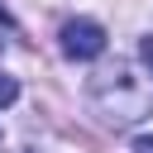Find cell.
Returning a JSON list of instances; mask_svg holds the SVG:
<instances>
[{"mask_svg": "<svg viewBox=\"0 0 153 153\" xmlns=\"http://www.w3.org/2000/svg\"><path fill=\"white\" fill-rule=\"evenodd\" d=\"M14 96H19V81H14V76H5V72H0V105H10V100H14Z\"/></svg>", "mask_w": 153, "mask_h": 153, "instance_id": "cell-4", "label": "cell"}, {"mask_svg": "<svg viewBox=\"0 0 153 153\" xmlns=\"http://www.w3.org/2000/svg\"><path fill=\"white\" fill-rule=\"evenodd\" d=\"M0 24H10V14H5V5H0Z\"/></svg>", "mask_w": 153, "mask_h": 153, "instance_id": "cell-6", "label": "cell"}, {"mask_svg": "<svg viewBox=\"0 0 153 153\" xmlns=\"http://www.w3.org/2000/svg\"><path fill=\"white\" fill-rule=\"evenodd\" d=\"M129 153H153V134H139V139L129 143Z\"/></svg>", "mask_w": 153, "mask_h": 153, "instance_id": "cell-5", "label": "cell"}, {"mask_svg": "<svg viewBox=\"0 0 153 153\" xmlns=\"http://www.w3.org/2000/svg\"><path fill=\"white\" fill-rule=\"evenodd\" d=\"M91 100L110 124H134V120L153 115V76H143V86H139L129 67H105L91 81Z\"/></svg>", "mask_w": 153, "mask_h": 153, "instance_id": "cell-1", "label": "cell"}, {"mask_svg": "<svg viewBox=\"0 0 153 153\" xmlns=\"http://www.w3.org/2000/svg\"><path fill=\"white\" fill-rule=\"evenodd\" d=\"M57 38H62V53L76 57V62H91V57L105 53V29H100L96 19H67Z\"/></svg>", "mask_w": 153, "mask_h": 153, "instance_id": "cell-2", "label": "cell"}, {"mask_svg": "<svg viewBox=\"0 0 153 153\" xmlns=\"http://www.w3.org/2000/svg\"><path fill=\"white\" fill-rule=\"evenodd\" d=\"M139 62H143V72L153 76V33H143V38H139Z\"/></svg>", "mask_w": 153, "mask_h": 153, "instance_id": "cell-3", "label": "cell"}]
</instances>
